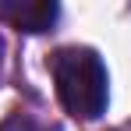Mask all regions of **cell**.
Returning <instances> with one entry per match:
<instances>
[{
    "label": "cell",
    "instance_id": "1",
    "mask_svg": "<svg viewBox=\"0 0 131 131\" xmlns=\"http://www.w3.org/2000/svg\"><path fill=\"white\" fill-rule=\"evenodd\" d=\"M50 71H53V85H57V99L60 106L78 117V121H96L106 110V64L99 60L96 50L89 46H64L50 57Z\"/></svg>",
    "mask_w": 131,
    "mask_h": 131
},
{
    "label": "cell",
    "instance_id": "2",
    "mask_svg": "<svg viewBox=\"0 0 131 131\" xmlns=\"http://www.w3.org/2000/svg\"><path fill=\"white\" fill-rule=\"evenodd\" d=\"M57 14H60V7L53 0H4L0 4V21L14 25L21 32H32V36L50 32Z\"/></svg>",
    "mask_w": 131,
    "mask_h": 131
},
{
    "label": "cell",
    "instance_id": "3",
    "mask_svg": "<svg viewBox=\"0 0 131 131\" xmlns=\"http://www.w3.org/2000/svg\"><path fill=\"white\" fill-rule=\"evenodd\" d=\"M0 131H43V128H36L28 117H11V121H7Z\"/></svg>",
    "mask_w": 131,
    "mask_h": 131
},
{
    "label": "cell",
    "instance_id": "4",
    "mask_svg": "<svg viewBox=\"0 0 131 131\" xmlns=\"http://www.w3.org/2000/svg\"><path fill=\"white\" fill-rule=\"evenodd\" d=\"M0 60H4V43H0Z\"/></svg>",
    "mask_w": 131,
    "mask_h": 131
}]
</instances>
